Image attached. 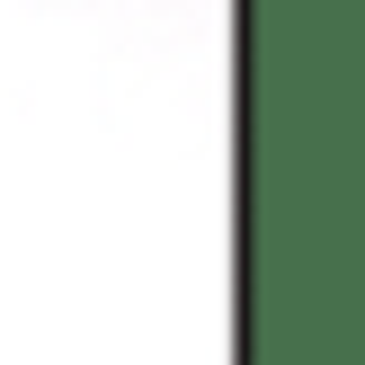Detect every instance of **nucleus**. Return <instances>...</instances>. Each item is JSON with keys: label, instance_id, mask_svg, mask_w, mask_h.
Returning <instances> with one entry per match:
<instances>
[]
</instances>
